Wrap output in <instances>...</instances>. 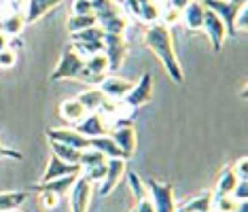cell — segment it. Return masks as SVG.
Wrapping results in <instances>:
<instances>
[{"label": "cell", "mask_w": 248, "mask_h": 212, "mask_svg": "<svg viewBox=\"0 0 248 212\" xmlns=\"http://www.w3.org/2000/svg\"><path fill=\"white\" fill-rule=\"evenodd\" d=\"M227 2L235 4V7H246V4H248V0H227Z\"/></svg>", "instance_id": "bcb514c9"}, {"label": "cell", "mask_w": 248, "mask_h": 212, "mask_svg": "<svg viewBox=\"0 0 248 212\" xmlns=\"http://www.w3.org/2000/svg\"><path fill=\"white\" fill-rule=\"evenodd\" d=\"M72 15H92V4H89V0H75L72 2Z\"/></svg>", "instance_id": "ab89813d"}, {"label": "cell", "mask_w": 248, "mask_h": 212, "mask_svg": "<svg viewBox=\"0 0 248 212\" xmlns=\"http://www.w3.org/2000/svg\"><path fill=\"white\" fill-rule=\"evenodd\" d=\"M49 144H51V153L55 155V157L68 161V164H78V159H81V151L78 149H72V147H68V144L53 142V140H49Z\"/></svg>", "instance_id": "4316f807"}, {"label": "cell", "mask_w": 248, "mask_h": 212, "mask_svg": "<svg viewBox=\"0 0 248 212\" xmlns=\"http://www.w3.org/2000/svg\"><path fill=\"white\" fill-rule=\"evenodd\" d=\"M95 19H98V26L108 34H123L129 24V17L119 2H112L108 9L95 13Z\"/></svg>", "instance_id": "5b68a950"}, {"label": "cell", "mask_w": 248, "mask_h": 212, "mask_svg": "<svg viewBox=\"0 0 248 212\" xmlns=\"http://www.w3.org/2000/svg\"><path fill=\"white\" fill-rule=\"evenodd\" d=\"M102 36H104V30L100 26H92V28H87V30L70 34L72 43H93V41H102Z\"/></svg>", "instance_id": "4dcf8cb0"}, {"label": "cell", "mask_w": 248, "mask_h": 212, "mask_svg": "<svg viewBox=\"0 0 248 212\" xmlns=\"http://www.w3.org/2000/svg\"><path fill=\"white\" fill-rule=\"evenodd\" d=\"M38 202H41L45 210H53L60 204V195L53 191H38Z\"/></svg>", "instance_id": "d590c367"}, {"label": "cell", "mask_w": 248, "mask_h": 212, "mask_svg": "<svg viewBox=\"0 0 248 212\" xmlns=\"http://www.w3.org/2000/svg\"><path fill=\"white\" fill-rule=\"evenodd\" d=\"M174 212H212V191L202 193L197 197L185 202L183 206H178Z\"/></svg>", "instance_id": "cb8c5ba5"}, {"label": "cell", "mask_w": 248, "mask_h": 212, "mask_svg": "<svg viewBox=\"0 0 248 212\" xmlns=\"http://www.w3.org/2000/svg\"><path fill=\"white\" fill-rule=\"evenodd\" d=\"M17 64V55H15V51L13 49H2V51H0V66H2V68H13V66Z\"/></svg>", "instance_id": "74e56055"}, {"label": "cell", "mask_w": 248, "mask_h": 212, "mask_svg": "<svg viewBox=\"0 0 248 212\" xmlns=\"http://www.w3.org/2000/svg\"><path fill=\"white\" fill-rule=\"evenodd\" d=\"M238 206H240V202L233 195H218V197H212V212H235Z\"/></svg>", "instance_id": "1f68e13d"}, {"label": "cell", "mask_w": 248, "mask_h": 212, "mask_svg": "<svg viewBox=\"0 0 248 212\" xmlns=\"http://www.w3.org/2000/svg\"><path fill=\"white\" fill-rule=\"evenodd\" d=\"M100 117L104 119V123H110V127H119V125H129V119L134 115V108L123 100H112L104 98L100 108L95 110Z\"/></svg>", "instance_id": "3957f363"}, {"label": "cell", "mask_w": 248, "mask_h": 212, "mask_svg": "<svg viewBox=\"0 0 248 212\" xmlns=\"http://www.w3.org/2000/svg\"><path fill=\"white\" fill-rule=\"evenodd\" d=\"M132 212H136V210H132Z\"/></svg>", "instance_id": "f907efd6"}, {"label": "cell", "mask_w": 248, "mask_h": 212, "mask_svg": "<svg viewBox=\"0 0 248 212\" xmlns=\"http://www.w3.org/2000/svg\"><path fill=\"white\" fill-rule=\"evenodd\" d=\"M4 2H7V0H0V4H4Z\"/></svg>", "instance_id": "c3c4849f"}, {"label": "cell", "mask_w": 248, "mask_h": 212, "mask_svg": "<svg viewBox=\"0 0 248 212\" xmlns=\"http://www.w3.org/2000/svg\"><path fill=\"white\" fill-rule=\"evenodd\" d=\"M153 100V75L151 72H144L138 79V83H134L132 89L127 91V96L123 98V102H127L134 110L140 108V106L149 104Z\"/></svg>", "instance_id": "9c48e42d"}, {"label": "cell", "mask_w": 248, "mask_h": 212, "mask_svg": "<svg viewBox=\"0 0 248 212\" xmlns=\"http://www.w3.org/2000/svg\"><path fill=\"white\" fill-rule=\"evenodd\" d=\"M134 210L136 212H155V208H153V204H151L149 197H142L140 202H136V208Z\"/></svg>", "instance_id": "7bdbcfd3"}, {"label": "cell", "mask_w": 248, "mask_h": 212, "mask_svg": "<svg viewBox=\"0 0 248 212\" xmlns=\"http://www.w3.org/2000/svg\"><path fill=\"white\" fill-rule=\"evenodd\" d=\"M64 0H26V24H36L41 17L53 11L58 4H62Z\"/></svg>", "instance_id": "ac0fdd59"}, {"label": "cell", "mask_w": 248, "mask_h": 212, "mask_svg": "<svg viewBox=\"0 0 248 212\" xmlns=\"http://www.w3.org/2000/svg\"><path fill=\"white\" fill-rule=\"evenodd\" d=\"M231 195H233L238 202H248V181H238V185H235Z\"/></svg>", "instance_id": "60d3db41"}, {"label": "cell", "mask_w": 248, "mask_h": 212, "mask_svg": "<svg viewBox=\"0 0 248 212\" xmlns=\"http://www.w3.org/2000/svg\"><path fill=\"white\" fill-rule=\"evenodd\" d=\"M200 2L223 21L225 30H227V36H231V38L238 36V32H235V15H238V11L242 7H235V4L227 2V0H200Z\"/></svg>", "instance_id": "52a82bcc"}, {"label": "cell", "mask_w": 248, "mask_h": 212, "mask_svg": "<svg viewBox=\"0 0 248 212\" xmlns=\"http://www.w3.org/2000/svg\"><path fill=\"white\" fill-rule=\"evenodd\" d=\"M108 136L115 140V144L119 147L121 151V159H129L134 153H136V130H134V125H119V127H110L108 130Z\"/></svg>", "instance_id": "30bf717a"}, {"label": "cell", "mask_w": 248, "mask_h": 212, "mask_svg": "<svg viewBox=\"0 0 248 212\" xmlns=\"http://www.w3.org/2000/svg\"><path fill=\"white\" fill-rule=\"evenodd\" d=\"M92 26H98V19H95V15H70L68 19V32L70 34H75V32H81V30H87V28Z\"/></svg>", "instance_id": "f1b7e54d"}, {"label": "cell", "mask_w": 248, "mask_h": 212, "mask_svg": "<svg viewBox=\"0 0 248 212\" xmlns=\"http://www.w3.org/2000/svg\"><path fill=\"white\" fill-rule=\"evenodd\" d=\"M134 83L119 79V76H104V81L98 85V89L104 93V98H112V100H123L127 96V91L132 89Z\"/></svg>", "instance_id": "2e32d148"}, {"label": "cell", "mask_w": 248, "mask_h": 212, "mask_svg": "<svg viewBox=\"0 0 248 212\" xmlns=\"http://www.w3.org/2000/svg\"><path fill=\"white\" fill-rule=\"evenodd\" d=\"M89 149H95L104 155V157H121V151L119 147L115 144V140L106 134V136H95V138H89Z\"/></svg>", "instance_id": "603a6c76"}, {"label": "cell", "mask_w": 248, "mask_h": 212, "mask_svg": "<svg viewBox=\"0 0 248 212\" xmlns=\"http://www.w3.org/2000/svg\"><path fill=\"white\" fill-rule=\"evenodd\" d=\"M77 100L83 104V108H85L87 113H95V110L100 108V104H102L104 93L100 91L98 87H89V89H85V91L78 93V98H77Z\"/></svg>", "instance_id": "484cf974"}, {"label": "cell", "mask_w": 248, "mask_h": 212, "mask_svg": "<svg viewBox=\"0 0 248 212\" xmlns=\"http://www.w3.org/2000/svg\"><path fill=\"white\" fill-rule=\"evenodd\" d=\"M125 164H127V161L121 159V157H110L108 161H106V174H104L102 181H100L98 189H95V191H98V195L106 197L108 193L115 191V187L119 185L121 178L125 176V172H127Z\"/></svg>", "instance_id": "ba28073f"}, {"label": "cell", "mask_w": 248, "mask_h": 212, "mask_svg": "<svg viewBox=\"0 0 248 212\" xmlns=\"http://www.w3.org/2000/svg\"><path fill=\"white\" fill-rule=\"evenodd\" d=\"M78 176L81 174H68V176L55 178V181H49V182H38V185L32 187V191H53V193H58L62 197V195H68V191L77 182Z\"/></svg>", "instance_id": "ffe728a7"}, {"label": "cell", "mask_w": 248, "mask_h": 212, "mask_svg": "<svg viewBox=\"0 0 248 212\" xmlns=\"http://www.w3.org/2000/svg\"><path fill=\"white\" fill-rule=\"evenodd\" d=\"M144 45L155 53V58L161 62L163 70L168 72V76H170L176 85H183L185 72L178 62L176 49H174L170 28H166L163 24H159V21H157V24H149L146 26V32H144Z\"/></svg>", "instance_id": "6da1fadb"}, {"label": "cell", "mask_w": 248, "mask_h": 212, "mask_svg": "<svg viewBox=\"0 0 248 212\" xmlns=\"http://www.w3.org/2000/svg\"><path fill=\"white\" fill-rule=\"evenodd\" d=\"M78 134H83L85 138H95V136H106L108 134V127H106L104 119L98 113H87L78 123L72 125Z\"/></svg>", "instance_id": "9a60e30c"}, {"label": "cell", "mask_w": 248, "mask_h": 212, "mask_svg": "<svg viewBox=\"0 0 248 212\" xmlns=\"http://www.w3.org/2000/svg\"><path fill=\"white\" fill-rule=\"evenodd\" d=\"M159 24H163L166 28H170L174 24H178L180 19H183V11L176 9V7H172V4H166V7H161L159 9Z\"/></svg>", "instance_id": "d6a6232c"}, {"label": "cell", "mask_w": 248, "mask_h": 212, "mask_svg": "<svg viewBox=\"0 0 248 212\" xmlns=\"http://www.w3.org/2000/svg\"><path fill=\"white\" fill-rule=\"evenodd\" d=\"M102 53L108 60V70H119L121 64L127 58V41L123 38V34H108L104 32L102 36Z\"/></svg>", "instance_id": "8992f818"}, {"label": "cell", "mask_w": 248, "mask_h": 212, "mask_svg": "<svg viewBox=\"0 0 248 212\" xmlns=\"http://www.w3.org/2000/svg\"><path fill=\"white\" fill-rule=\"evenodd\" d=\"M235 185H238V176H235V172L231 170V166H227V168L221 170V174H218V178H217L212 197H218V195H231Z\"/></svg>", "instance_id": "7402d4cb"}, {"label": "cell", "mask_w": 248, "mask_h": 212, "mask_svg": "<svg viewBox=\"0 0 248 212\" xmlns=\"http://www.w3.org/2000/svg\"><path fill=\"white\" fill-rule=\"evenodd\" d=\"M87 115V110L83 108V104L78 102L77 98H68L64 100V102L60 104V117L66 121V123H78V121L83 119V117Z\"/></svg>", "instance_id": "44dd1931"}, {"label": "cell", "mask_w": 248, "mask_h": 212, "mask_svg": "<svg viewBox=\"0 0 248 212\" xmlns=\"http://www.w3.org/2000/svg\"><path fill=\"white\" fill-rule=\"evenodd\" d=\"M204 17H206V7L200 2V0H193L187 7L183 9V24L187 26V30L191 32H200L202 26H204Z\"/></svg>", "instance_id": "e0dca14e"}, {"label": "cell", "mask_w": 248, "mask_h": 212, "mask_svg": "<svg viewBox=\"0 0 248 212\" xmlns=\"http://www.w3.org/2000/svg\"><path fill=\"white\" fill-rule=\"evenodd\" d=\"M68 174H81V166L78 164H68V161L55 157V155L51 153L47 168H45V174L41 176V182H49V181H55V178L68 176Z\"/></svg>", "instance_id": "5bb4252c"}, {"label": "cell", "mask_w": 248, "mask_h": 212, "mask_svg": "<svg viewBox=\"0 0 248 212\" xmlns=\"http://www.w3.org/2000/svg\"><path fill=\"white\" fill-rule=\"evenodd\" d=\"M24 26H26V19H24V13L21 11H9L0 17V32L4 36H19L24 32Z\"/></svg>", "instance_id": "d6986e66"}, {"label": "cell", "mask_w": 248, "mask_h": 212, "mask_svg": "<svg viewBox=\"0 0 248 212\" xmlns=\"http://www.w3.org/2000/svg\"><path fill=\"white\" fill-rule=\"evenodd\" d=\"M83 58H92L95 53H102V41H93V43H70Z\"/></svg>", "instance_id": "e575fe53"}, {"label": "cell", "mask_w": 248, "mask_h": 212, "mask_svg": "<svg viewBox=\"0 0 248 212\" xmlns=\"http://www.w3.org/2000/svg\"><path fill=\"white\" fill-rule=\"evenodd\" d=\"M85 68L89 72H93V75L106 76V72H108V60H106L104 53H95L92 58L85 60Z\"/></svg>", "instance_id": "f546056e"}, {"label": "cell", "mask_w": 248, "mask_h": 212, "mask_svg": "<svg viewBox=\"0 0 248 212\" xmlns=\"http://www.w3.org/2000/svg\"><path fill=\"white\" fill-rule=\"evenodd\" d=\"M92 191H93V182H89L87 178L78 176L77 182L68 191L70 210L72 212H87L89 210V202H92Z\"/></svg>", "instance_id": "8fae6325"}, {"label": "cell", "mask_w": 248, "mask_h": 212, "mask_svg": "<svg viewBox=\"0 0 248 212\" xmlns=\"http://www.w3.org/2000/svg\"><path fill=\"white\" fill-rule=\"evenodd\" d=\"M125 174H127L129 189H132V193H134V199H136V202H140L142 197H146V185H144L142 178H140L136 172H125Z\"/></svg>", "instance_id": "836d02e7"}, {"label": "cell", "mask_w": 248, "mask_h": 212, "mask_svg": "<svg viewBox=\"0 0 248 212\" xmlns=\"http://www.w3.org/2000/svg\"><path fill=\"white\" fill-rule=\"evenodd\" d=\"M83 66H85V58H83L72 45H66L64 51H62L60 62H58V66H55V70L51 72L49 79L51 81H70V79L77 81V76H78V72L83 70Z\"/></svg>", "instance_id": "7a4b0ae2"}, {"label": "cell", "mask_w": 248, "mask_h": 212, "mask_svg": "<svg viewBox=\"0 0 248 212\" xmlns=\"http://www.w3.org/2000/svg\"><path fill=\"white\" fill-rule=\"evenodd\" d=\"M28 191H0V212H11L24 206Z\"/></svg>", "instance_id": "d4e9b609"}, {"label": "cell", "mask_w": 248, "mask_h": 212, "mask_svg": "<svg viewBox=\"0 0 248 212\" xmlns=\"http://www.w3.org/2000/svg\"><path fill=\"white\" fill-rule=\"evenodd\" d=\"M47 138L49 140H53V142L68 144V147L78 149V151L89 149V138H85L83 134H78L75 127H49Z\"/></svg>", "instance_id": "7c38bea8"}, {"label": "cell", "mask_w": 248, "mask_h": 212, "mask_svg": "<svg viewBox=\"0 0 248 212\" xmlns=\"http://www.w3.org/2000/svg\"><path fill=\"white\" fill-rule=\"evenodd\" d=\"M189 2H193V0H168V4H172V7H176V9H180V11L187 7Z\"/></svg>", "instance_id": "ee69618b"}, {"label": "cell", "mask_w": 248, "mask_h": 212, "mask_svg": "<svg viewBox=\"0 0 248 212\" xmlns=\"http://www.w3.org/2000/svg\"><path fill=\"white\" fill-rule=\"evenodd\" d=\"M9 47V36H4L2 32H0V51H2V49H7Z\"/></svg>", "instance_id": "f6af8a7d"}, {"label": "cell", "mask_w": 248, "mask_h": 212, "mask_svg": "<svg viewBox=\"0 0 248 212\" xmlns=\"http://www.w3.org/2000/svg\"><path fill=\"white\" fill-rule=\"evenodd\" d=\"M108 157H104L100 151L95 149H85L81 151V159H78V166H81V170H87V168H95V166H104Z\"/></svg>", "instance_id": "83f0119b"}, {"label": "cell", "mask_w": 248, "mask_h": 212, "mask_svg": "<svg viewBox=\"0 0 248 212\" xmlns=\"http://www.w3.org/2000/svg\"><path fill=\"white\" fill-rule=\"evenodd\" d=\"M202 30H204L208 34V38H210L212 51L214 53L221 51L223 45H225V38H227V30H225L223 21L218 19L212 11H208V9H206V17H204V26H202Z\"/></svg>", "instance_id": "4fadbf2b"}, {"label": "cell", "mask_w": 248, "mask_h": 212, "mask_svg": "<svg viewBox=\"0 0 248 212\" xmlns=\"http://www.w3.org/2000/svg\"><path fill=\"white\" fill-rule=\"evenodd\" d=\"M248 30V4L242 7L235 15V32H246Z\"/></svg>", "instance_id": "f35d334b"}, {"label": "cell", "mask_w": 248, "mask_h": 212, "mask_svg": "<svg viewBox=\"0 0 248 212\" xmlns=\"http://www.w3.org/2000/svg\"><path fill=\"white\" fill-rule=\"evenodd\" d=\"M0 157H7V159L21 161V159H24V155H21L19 151H15V149H9V147H4V144H0Z\"/></svg>", "instance_id": "b9f144b4"}, {"label": "cell", "mask_w": 248, "mask_h": 212, "mask_svg": "<svg viewBox=\"0 0 248 212\" xmlns=\"http://www.w3.org/2000/svg\"><path fill=\"white\" fill-rule=\"evenodd\" d=\"M11 212H21V210H19V208H17V210H11Z\"/></svg>", "instance_id": "681fc988"}, {"label": "cell", "mask_w": 248, "mask_h": 212, "mask_svg": "<svg viewBox=\"0 0 248 212\" xmlns=\"http://www.w3.org/2000/svg\"><path fill=\"white\" fill-rule=\"evenodd\" d=\"M144 185L151 195V204H153L155 212H174L176 210L174 187L170 182H159V181H155V178H146Z\"/></svg>", "instance_id": "277c9868"}, {"label": "cell", "mask_w": 248, "mask_h": 212, "mask_svg": "<svg viewBox=\"0 0 248 212\" xmlns=\"http://www.w3.org/2000/svg\"><path fill=\"white\" fill-rule=\"evenodd\" d=\"M231 170L235 172L238 181H248V159H246V155H244V157H240L238 161H235V164L231 166Z\"/></svg>", "instance_id": "8d00e7d4"}, {"label": "cell", "mask_w": 248, "mask_h": 212, "mask_svg": "<svg viewBox=\"0 0 248 212\" xmlns=\"http://www.w3.org/2000/svg\"><path fill=\"white\" fill-rule=\"evenodd\" d=\"M235 212H248V202H240V206H238V210Z\"/></svg>", "instance_id": "7dc6e473"}]
</instances>
